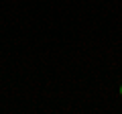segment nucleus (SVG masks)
<instances>
[{"instance_id":"1","label":"nucleus","mask_w":122,"mask_h":114,"mask_svg":"<svg viewBox=\"0 0 122 114\" xmlns=\"http://www.w3.org/2000/svg\"><path fill=\"white\" fill-rule=\"evenodd\" d=\"M120 96H122V86H120Z\"/></svg>"}]
</instances>
